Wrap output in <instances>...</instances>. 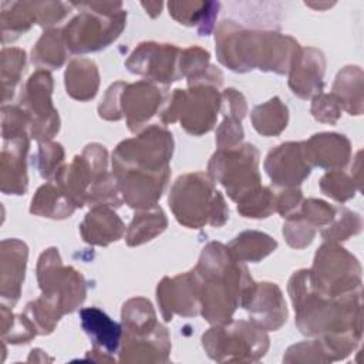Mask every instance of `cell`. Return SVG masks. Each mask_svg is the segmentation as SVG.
Here are the masks:
<instances>
[{
    "label": "cell",
    "instance_id": "obj_1",
    "mask_svg": "<svg viewBox=\"0 0 364 364\" xmlns=\"http://www.w3.org/2000/svg\"><path fill=\"white\" fill-rule=\"evenodd\" d=\"M296 326L306 336H321L330 361L343 360L355 350L363 336L361 291L330 297L320 293L310 270L296 272L289 282Z\"/></svg>",
    "mask_w": 364,
    "mask_h": 364
},
{
    "label": "cell",
    "instance_id": "obj_2",
    "mask_svg": "<svg viewBox=\"0 0 364 364\" xmlns=\"http://www.w3.org/2000/svg\"><path fill=\"white\" fill-rule=\"evenodd\" d=\"M191 274L200 300V313L210 324L229 323L245 290L253 283L247 269L219 242H210L202 249Z\"/></svg>",
    "mask_w": 364,
    "mask_h": 364
},
{
    "label": "cell",
    "instance_id": "obj_3",
    "mask_svg": "<svg viewBox=\"0 0 364 364\" xmlns=\"http://www.w3.org/2000/svg\"><path fill=\"white\" fill-rule=\"evenodd\" d=\"M218 60L236 73L253 68L286 74L294 55L300 50L299 43L276 31H249L230 20H223L215 34Z\"/></svg>",
    "mask_w": 364,
    "mask_h": 364
},
{
    "label": "cell",
    "instance_id": "obj_4",
    "mask_svg": "<svg viewBox=\"0 0 364 364\" xmlns=\"http://www.w3.org/2000/svg\"><path fill=\"white\" fill-rule=\"evenodd\" d=\"M169 208L176 220L191 229L205 225L219 228L229 219V209L210 176L193 172L179 176L171 188Z\"/></svg>",
    "mask_w": 364,
    "mask_h": 364
},
{
    "label": "cell",
    "instance_id": "obj_5",
    "mask_svg": "<svg viewBox=\"0 0 364 364\" xmlns=\"http://www.w3.org/2000/svg\"><path fill=\"white\" fill-rule=\"evenodd\" d=\"M82 9L64 28L65 47L75 54L92 53L108 47L124 30L127 11L122 3H71Z\"/></svg>",
    "mask_w": 364,
    "mask_h": 364
},
{
    "label": "cell",
    "instance_id": "obj_6",
    "mask_svg": "<svg viewBox=\"0 0 364 364\" xmlns=\"http://www.w3.org/2000/svg\"><path fill=\"white\" fill-rule=\"evenodd\" d=\"M172 152V134L164 127L151 125L138 136L125 139L115 148L112 154V173H169Z\"/></svg>",
    "mask_w": 364,
    "mask_h": 364
},
{
    "label": "cell",
    "instance_id": "obj_7",
    "mask_svg": "<svg viewBox=\"0 0 364 364\" xmlns=\"http://www.w3.org/2000/svg\"><path fill=\"white\" fill-rule=\"evenodd\" d=\"M202 346L215 361H257L269 348V337L252 321L230 320L209 328Z\"/></svg>",
    "mask_w": 364,
    "mask_h": 364
},
{
    "label": "cell",
    "instance_id": "obj_8",
    "mask_svg": "<svg viewBox=\"0 0 364 364\" xmlns=\"http://www.w3.org/2000/svg\"><path fill=\"white\" fill-rule=\"evenodd\" d=\"M209 176L226 189L236 203L260 186L259 151L252 144L218 149L209 161Z\"/></svg>",
    "mask_w": 364,
    "mask_h": 364
},
{
    "label": "cell",
    "instance_id": "obj_9",
    "mask_svg": "<svg viewBox=\"0 0 364 364\" xmlns=\"http://www.w3.org/2000/svg\"><path fill=\"white\" fill-rule=\"evenodd\" d=\"M220 107L222 95L216 87L196 85L189 87V91L175 90L161 114V121L164 124L179 121L186 132L202 135L213 128Z\"/></svg>",
    "mask_w": 364,
    "mask_h": 364
},
{
    "label": "cell",
    "instance_id": "obj_10",
    "mask_svg": "<svg viewBox=\"0 0 364 364\" xmlns=\"http://www.w3.org/2000/svg\"><path fill=\"white\" fill-rule=\"evenodd\" d=\"M310 274L314 287L330 297L343 296L361 287V266L357 257L333 242L317 250Z\"/></svg>",
    "mask_w": 364,
    "mask_h": 364
},
{
    "label": "cell",
    "instance_id": "obj_11",
    "mask_svg": "<svg viewBox=\"0 0 364 364\" xmlns=\"http://www.w3.org/2000/svg\"><path fill=\"white\" fill-rule=\"evenodd\" d=\"M37 279L43 294L57 301L64 314L74 311L85 299L84 277L61 263L55 247L41 253L37 263Z\"/></svg>",
    "mask_w": 364,
    "mask_h": 364
},
{
    "label": "cell",
    "instance_id": "obj_12",
    "mask_svg": "<svg viewBox=\"0 0 364 364\" xmlns=\"http://www.w3.org/2000/svg\"><path fill=\"white\" fill-rule=\"evenodd\" d=\"M108 152L100 144H90L71 164L58 169L54 176L55 185L74 202L77 208L85 205L90 189L102 179L108 171Z\"/></svg>",
    "mask_w": 364,
    "mask_h": 364
},
{
    "label": "cell",
    "instance_id": "obj_13",
    "mask_svg": "<svg viewBox=\"0 0 364 364\" xmlns=\"http://www.w3.org/2000/svg\"><path fill=\"white\" fill-rule=\"evenodd\" d=\"M53 77L40 68L33 73L21 95L20 107L30 118L31 136L38 142L50 141L60 128L58 112L51 101Z\"/></svg>",
    "mask_w": 364,
    "mask_h": 364
},
{
    "label": "cell",
    "instance_id": "obj_14",
    "mask_svg": "<svg viewBox=\"0 0 364 364\" xmlns=\"http://www.w3.org/2000/svg\"><path fill=\"white\" fill-rule=\"evenodd\" d=\"M181 48L173 44L141 43L125 61L127 68L151 81L171 84L181 78Z\"/></svg>",
    "mask_w": 364,
    "mask_h": 364
},
{
    "label": "cell",
    "instance_id": "obj_15",
    "mask_svg": "<svg viewBox=\"0 0 364 364\" xmlns=\"http://www.w3.org/2000/svg\"><path fill=\"white\" fill-rule=\"evenodd\" d=\"M240 306L249 313L250 321L264 331L280 328L287 317L283 294L274 283L253 282L245 290Z\"/></svg>",
    "mask_w": 364,
    "mask_h": 364
},
{
    "label": "cell",
    "instance_id": "obj_16",
    "mask_svg": "<svg viewBox=\"0 0 364 364\" xmlns=\"http://www.w3.org/2000/svg\"><path fill=\"white\" fill-rule=\"evenodd\" d=\"M264 169L274 185L284 188L299 186L311 171L304 142H286L273 148L266 156Z\"/></svg>",
    "mask_w": 364,
    "mask_h": 364
},
{
    "label": "cell",
    "instance_id": "obj_17",
    "mask_svg": "<svg viewBox=\"0 0 364 364\" xmlns=\"http://www.w3.org/2000/svg\"><path fill=\"white\" fill-rule=\"evenodd\" d=\"M156 299L165 321L172 320L173 314L192 317L200 313V300L191 272L173 279L164 277L158 284Z\"/></svg>",
    "mask_w": 364,
    "mask_h": 364
},
{
    "label": "cell",
    "instance_id": "obj_18",
    "mask_svg": "<svg viewBox=\"0 0 364 364\" xmlns=\"http://www.w3.org/2000/svg\"><path fill=\"white\" fill-rule=\"evenodd\" d=\"M164 102L162 90L158 88L151 81H138L134 84H125L119 107L122 117L127 118V125L129 131L136 132L141 127L151 119L161 104Z\"/></svg>",
    "mask_w": 364,
    "mask_h": 364
},
{
    "label": "cell",
    "instance_id": "obj_19",
    "mask_svg": "<svg viewBox=\"0 0 364 364\" xmlns=\"http://www.w3.org/2000/svg\"><path fill=\"white\" fill-rule=\"evenodd\" d=\"M326 60L320 50L309 47L300 48L290 65L289 85L297 97L307 100L323 90V75Z\"/></svg>",
    "mask_w": 364,
    "mask_h": 364
},
{
    "label": "cell",
    "instance_id": "obj_20",
    "mask_svg": "<svg viewBox=\"0 0 364 364\" xmlns=\"http://www.w3.org/2000/svg\"><path fill=\"white\" fill-rule=\"evenodd\" d=\"M304 151L311 166H320L330 171L343 169L351 156L350 141L344 135L334 132L313 135L304 142Z\"/></svg>",
    "mask_w": 364,
    "mask_h": 364
},
{
    "label": "cell",
    "instance_id": "obj_21",
    "mask_svg": "<svg viewBox=\"0 0 364 364\" xmlns=\"http://www.w3.org/2000/svg\"><path fill=\"white\" fill-rule=\"evenodd\" d=\"M171 351V341L166 328L161 324L154 333L134 336L122 333V363H165Z\"/></svg>",
    "mask_w": 364,
    "mask_h": 364
},
{
    "label": "cell",
    "instance_id": "obj_22",
    "mask_svg": "<svg viewBox=\"0 0 364 364\" xmlns=\"http://www.w3.org/2000/svg\"><path fill=\"white\" fill-rule=\"evenodd\" d=\"M27 134L4 139L1 151V191L6 195H23L27 191L26 155Z\"/></svg>",
    "mask_w": 364,
    "mask_h": 364
},
{
    "label": "cell",
    "instance_id": "obj_23",
    "mask_svg": "<svg viewBox=\"0 0 364 364\" xmlns=\"http://www.w3.org/2000/svg\"><path fill=\"white\" fill-rule=\"evenodd\" d=\"M27 246L18 239L1 242V299L11 306L20 297L27 263Z\"/></svg>",
    "mask_w": 364,
    "mask_h": 364
},
{
    "label": "cell",
    "instance_id": "obj_24",
    "mask_svg": "<svg viewBox=\"0 0 364 364\" xmlns=\"http://www.w3.org/2000/svg\"><path fill=\"white\" fill-rule=\"evenodd\" d=\"M81 326L91 338L97 354L117 353L122 341V328L97 307H85L80 311ZM112 358V357H111Z\"/></svg>",
    "mask_w": 364,
    "mask_h": 364
},
{
    "label": "cell",
    "instance_id": "obj_25",
    "mask_svg": "<svg viewBox=\"0 0 364 364\" xmlns=\"http://www.w3.org/2000/svg\"><path fill=\"white\" fill-rule=\"evenodd\" d=\"M80 232L87 243L107 246L124 235L125 226L108 205H98L85 215Z\"/></svg>",
    "mask_w": 364,
    "mask_h": 364
},
{
    "label": "cell",
    "instance_id": "obj_26",
    "mask_svg": "<svg viewBox=\"0 0 364 364\" xmlns=\"http://www.w3.org/2000/svg\"><path fill=\"white\" fill-rule=\"evenodd\" d=\"M67 94L78 101H88L95 97L100 84L98 68L94 61L74 58L65 70Z\"/></svg>",
    "mask_w": 364,
    "mask_h": 364
},
{
    "label": "cell",
    "instance_id": "obj_27",
    "mask_svg": "<svg viewBox=\"0 0 364 364\" xmlns=\"http://www.w3.org/2000/svg\"><path fill=\"white\" fill-rule=\"evenodd\" d=\"M220 4L216 1H171L169 14L185 26H196L199 36H208L215 26Z\"/></svg>",
    "mask_w": 364,
    "mask_h": 364
},
{
    "label": "cell",
    "instance_id": "obj_28",
    "mask_svg": "<svg viewBox=\"0 0 364 364\" xmlns=\"http://www.w3.org/2000/svg\"><path fill=\"white\" fill-rule=\"evenodd\" d=\"M341 108L351 115L363 112V70L357 65L344 67L336 77L331 92Z\"/></svg>",
    "mask_w": 364,
    "mask_h": 364
},
{
    "label": "cell",
    "instance_id": "obj_29",
    "mask_svg": "<svg viewBox=\"0 0 364 364\" xmlns=\"http://www.w3.org/2000/svg\"><path fill=\"white\" fill-rule=\"evenodd\" d=\"M75 208L74 202L55 183L48 182L36 192L30 212L43 218L65 219L73 215Z\"/></svg>",
    "mask_w": 364,
    "mask_h": 364
},
{
    "label": "cell",
    "instance_id": "obj_30",
    "mask_svg": "<svg viewBox=\"0 0 364 364\" xmlns=\"http://www.w3.org/2000/svg\"><path fill=\"white\" fill-rule=\"evenodd\" d=\"M277 246V242L266 233L246 230L237 235L229 245L228 250L237 262H260L270 255Z\"/></svg>",
    "mask_w": 364,
    "mask_h": 364
},
{
    "label": "cell",
    "instance_id": "obj_31",
    "mask_svg": "<svg viewBox=\"0 0 364 364\" xmlns=\"http://www.w3.org/2000/svg\"><path fill=\"white\" fill-rule=\"evenodd\" d=\"M168 225L165 213L161 208L154 206L135 213L128 230L125 242L128 246H139L161 235Z\"/></svg>",
    "mask_w": 364,
    "mask_h": 364
},
{
    "label": "cell",
    "instance_id": "obj_32",
    "mask_svg": "<svg viewBox=\"0 0 364 364\" xmlns=\"http://www.w3.org/2000/svg\"><path fill=\"white\" fill-rule=\"evenodd\" d=\"M124 333L134 336H146L154 333L161 323L156 321V314L152 304L144 297L129 299L122 307Z\"/></svg>",
    "mask_w": 364,
    "mask_h": 364
},
{
    "label": "cell",
    "instance_id": "obj_33",
    "mask_svg": "<svg viewBox=\"0 0 364 364\" xmlns=\"http://www.w3.org/2000/svg\"><path fill=\"white\" fill-rule=\"evenodd\" d=\"M289 111L279 97H273L252 111V124L255 129L264 136L279 135L287 125Z\"/></svg>",
    "mask_w": 364,
    "mask_h": 364
},
{
    "label": "cell",
    "instance_id": "obj_34",
    "mask_svg": "<svg viewBox=\"0 0 364 364\" xmlns=\"http://www.w3.org/2000/svg\"><path fill=\"white\" fill-rule=\"evenodd\" d=\"M67 57L65 43L63 38V31L51 28L47 30L31 51V61L44 68H58L64 64Z\"/></svg>",
    "mask_w": 364,
    "mask_h": 364
},
{
    "label": "cell",
    "instance_id": "obj_35",
    "mask_svg": "<svg viewBox=\"0 0 364 364\" xmlns=\"http://www.w3.org/2000/svg\"><path fill=\"white\" fill-rule=\"evenodd\" d=\"M36 23L28 1H14L1 4V33L3 43L17 38Z\"/></svg>",
    "mask_w": 364,
    "mask_h": 364
},
{
    "label": "cell",
    "instance_id": "obj_36",
    "mask_svg": "<svg viewBox=\"0 0 364 364\" xmlns=\"http://www.w3.org/2000/svg\"><path fill=\"white\" fill-rule=\"evenodd\" d=\"M24 314L34 324L38 334H50L64 311L57 301L41 294V297L27 304Z\"/></svg>",
    "mask_w": 364,
    "mask_h": 364
},
{
    "label": "cell",
    "instance_id": "obj_37",
    "mask_svg": "<svg viewBox=\"0 0 364 364\" xmlns=\"http://www.w3.org/2000/svg\"><path fill=\"white\" fill-rule=\"evenodd\" d=\"M26 65V53L20 48H3L1 51V90L3 102H7L20 81Z\"/></svg>",
    "mask_w": 364,
    "mask_h": 364
},
{
    "label": "cell",
    "instance_id": "obj_38",
    "mask_svg": "<svg viewBox=\"0 0 364 364\" xmlns=\"http://www.w3.org/2000/svg\"><path fill=\"white\" fill-rule=\"evenodd\" d=\"M361 230V218L358 213L351 212L344 206L336 208L333 220L321 230V236L327 242H340L347 240L350 236L360 233Z\"/></svg>",
    "mask_w": 364,
    "mask_h": 364
},
{
    "label": "cell",
    "instance_id": "obj_39",
    "mask_svg": "<svg viewBox=\"0 0 364 364\" xmlns=\"http://www.w3.org/2000/svg\"><path fill=\"white\" fill-rule=\"evenodd\" d=\"M276 210V196L267 186H259L237 202V212L245 218L262 219Z\"/></svg>",
    "mask_w": 364,
    "mask_h": 364
},
{
    "label": "cell",
    "instance_id": "obj_40",
    "mask_svg": "<svg viewBox=\"0 0 364 364\" xmlns=\"http://www.w3.org/2000/svg\"><path fill=\"white\" fill-rule=\"evenodd\" d=\"M320 189L334 200L346 202L355 196V181L341 171H330L320 179Z\"/></svg>",
    "mask_w": 364,
    "mask_h": 364
},
{
    "label": "cell",
    "instance_id": "obj_41",
    "mask_svg": "<svg viewBox=\"0 0 364 364\" xmlns=\"http://www.w3.org/2000/svg\"><path fill=\"white\" fill-rule=\"evenodd\" d=\"M283 361H286V363H314V361L326 363V361H330V357L320 340H311V341H303V343L291 346L286 351Z\"/></svg>",
    "mask_w": 364,
    "mask_h": 364
},
{
    "label": "cell",
    "instance_id": "obj_42",
    "mask_svg": "<svg viewBox=\"0 0 364 364\" xmlns=\"http://www.w3.org/2000/svg\"><path fill=\"white\" fill-rule=\"evenodd\" d=\"M209 67H210L209 53L205 51L203 48L193 46L181 51V57H179L181 77H186L188 80L199 77Z\"/></svg>",
    "mask_w": 364,
    "mask_h": 364
},
{
    "label": "cell",
    "instance_id": "obj_43",
    "mask_svg": "<svg viewBox=\"0 0 364 364\" xmlns=\"http://www.w3.org/2000/svg\"><path fill=\"white\" fill-rule=\"evenodd\" d=\"M336 213V208L330 206L327 202L320 199H306L301 202L299 212L293 216L304 219L311 226H327ZM291 218V216H290Z\"/></svg>",
    "mask_w": 364,
    "mask_h": 364
},
{
    "label": "cell",
    "instance_id": "obj_44",
    "mask_svg": "<svg viewBox=\"0 0 364 364\" xmlns=\"http://www.w3.org/2000/svg\"><path fill=\"white\" fill-rule=\"evenodd\" d=\"M314 235L316 228L299 216L287 218V222L283 225V236L286 242L294 249H303L309 246Z\"/></svg>",
    "mask_w": 364,
    "mask_h": 364
},
{
    "label": "cell",
    "instance_id": "obj_45",
    "mask_svg": "<svg viewBox=\"0 0 364 364\" xmlns=\"http://www.w3.org/2000/svg\"><path fill=\"white\" fill-rule=\"evenodd\" d=\"M38 171L43 178L51 179L60 169L64 159V149L57 142H40L38 146Z\"/></svg>",
    "mask_w": 364,
    "mask_h": 364
},
{
    "label": "cell",
    "instance_id": "obj_46",
    "mask_svg": "<svg viewBox=\"0 0 364 364\" xmlns=\"http://www.w3.org/2000/svg\"><path fill=\"white\" fill-rule=\"evenodd\" d=\"M31 11L34 14L36 23L43 27H48L55 24L57 21L63 20L71 7V4L61 3V1H28Z\"/></svg>",
    "mask_w": 364,
    "mask_h": 364
},
{
    "label": "cell",
    "instance_id": "obj_47",
    "mask_svg": "<svg viewBox=\"0 0 364 364\" xmlns=\"http://www.w3.org/2000/svg\"><path fill=\"white\" fill-rule=\"evenodd\" d=\"M30 125L28 115L21 107H7L1 108V134L3 139L14 138L26 134V127Z\"/></svg>",
    "mask_w": 364,
    "mask_h": 364
},
{
    "label": "cell",
    "instance_id": "obj_48",
    "mask_svg": "<svg viewBox=\"0 0 364 364\" xmlns=\"http://www.w3.org/2000/svg\"><path fill=\"white\" fill-rule=\"evenodd\" d=\"M311 114L320 122L336 124L341 115V107L333 94H316L311 102Z\"/></svg>",
    "mask_w": 364,
    "mask_h": 364
},
{
    "label": "cell",
    "instance_id": "obj_49",
    "mask_svg": "<svg viewBox=\"0 0 364 364\" xmlns=\"http://www.w3.org/2000/svg\"><path fill=\"white\" fill-rule=\"evenodd\" d=\"M243 139V128L240 119L225 117L219 128L216 129V145L218 149L235 148Z\"/></svg>",
    "mask_w": 364,
    "mask_h": 364
},
{
    "label": "cell",
    "instance_id": "obj_50",
    "mask_svg": "<svg viewBox=\"0 0 364 364\" xmlns=\"http://www.w3.org/2000/svg\"><path fill=\"white\" fill-rule=\"evenodd\" d=\"M124 87H125V82L118 81L107 90L101 104L98 105V112H100L101 118L108 119V121H118L122 118L119 100H121V92H122Z\"/></svg>",
    "mask_w": 364,
    "mask_h": 364
},
{
    "label": "cell",
    "instance_id": "obj_51",
    "mask_svg": "<svg viewBox=\"0 0 364 364\" xmlns=\"http://www.w3.org/2000/svg\"><path fill=\"white\" fill-rule=\"evenodd\" d=\"M301 202H303L301 191L297 188H287L286 191L280 192L279 196H276V210L283 218L287 219L299 212Z\"/></svg>",
    "mask_w": 364,
    "mask_h": 364
},
{
    "label": "cell",
    "instance_id": "obj_52",
    "mask_svg": "<svg viewBox=\"0 0 364 364\" xmlns=\"http://www.w3.org/2000/svg\"><path fill=\"white\" fill-rule=\"evenodd\" d=\"M220 108L223 109L225 117H232V118H236L240 121L247 111L245 97L235 88H228L223 91Z\"/></svg>",
    "mask_w": 364,
    "mask_h": 364
}]
</instances>
